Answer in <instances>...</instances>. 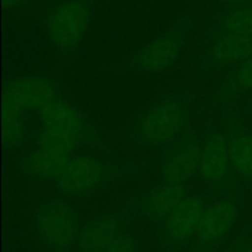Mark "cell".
<instances>
[{
	"label": "cell",
	"instance_id": "1",
	"mask_svg": "<svg viewBox=\"0 0 252 252\" xmlns=\"http://www.w3.org/2000/svg\"><path fill=\"white\" fill-rule=\"evenodd\" d=\"M39 129L37 147L27 155L26 166L34 177L51 181L80 144L84 120L78 108L57 96L37 112Z\"/></svg>",
	"mask_w": 252,
	"mask_h": 252
},
{
	"label": "cell",
	"instance_id": "2",
	"mask_svg": "<svg viewBox=\"0 0 252 252\" xmlns=\"http://www.w3.org/2000/svg\"><path fill=\"white\" fill-rule=\"evenodd\" d=\"M58 91L49 79L25 75L10 81L2 96V140L7 149L22 144L27 135V116L37 113Z\"/></svg>",
	"mask_w": 252,
	"mask_h": 252
},
{
	"label": "cell",
	"instance_id": "3",
	"mask_svg": "<svg viewBox=\"0 0 252 252\" xmlns=\"http://www.w3.org/2000/svg\"><path fill=\"white\" fill-rule=\"evenodd\" d=\"M186 122V100L177 95L165 96L137 118L132 129V139L143 147L167 144L176 139Z\"/></svg>",
	"mask_w": 252,
	"mask_h": 252
},
{
	"label": "cell",
	"instance_id": "4",
	"mask_svg": "<svg viewBox=\"0 0 252 252\" xmlns=\"http://www.w3.org/2000/svg\"><path fill=\"white\" fill-rule=\"evenodd\" d=\"M90 21L91 9L85 0H64L47 17V36L54 48L71 53L85 37Z\"/></svg>",
	"mask_w": 252,
	"mask_h": 252
},
{
	"label": "cell",
	"instance_id": "5",
	"mask_svg": "<svg viewBox=\"0 0 252 252\" xmlns=\"http://www.w3.org/2000/svg\"><path fill=\"white\" fill-rule=\"evenodd\" d=\"M34 224L42 241L58 251L71 248L80 233L75 211L63 199H51L42 204Z\"/></svg>",
	"mask_w": 252,
	"mask_h": 252
},
{
	"label": "cell",
	"instance_id": "6",
	"mask_svg": "<svg viewBox=\"0 0 252 252\" xmlns=\"http://www.w3.org/2000/svg\"><path fill=\"white\" fill-rule=\"evenodd\" d=\"M107 170L105 165L90 155L71 157L54 180L59 192L69 196H81L103 184Z\"/></svg>",
	"mask_w": 252,
	"mask_h": 252
},
{
	"label": "cell",
	"instance_id": "7",
	"mask_svg": "<svg viewBox=\"0 0 252 252\" xmlns=\"http://www.w3.org/2000/svg\"><path fill=\"white\" fill-rule=\"evenodd\" d=\"M185 43V33L176 27L145 44L137 53L133 66L143 73H161L171 68L179 59Z\"/></svg>",
	"mask_w": 252,
	"mask_h": 252
},
{
	"label": "cell",
	"instance_id": "8",
	"mask_svg": "<svg viewBox=\"0 0 252 252\" xmlns=\"http://www.w3.org/2000/svg\"><path fill=\"white\" fill-rule=\"evenodd\" d=\"M207 208L201 196H187L162 221V235L171 245H181L197 235Z\"/></svg>",
	"mask_w": 252,
	"mask_h": 252
},
{
	"label": "cell",
	"instance_id": "9",
	"mask_svg": "<svg viewBox=\"0 0 252 252\" xmlns=\"http://www.w3.org/2000/svg\"><path fill=\"white\" fill-rule=\"evenodd\" d=\"M238 220V207L233 201L221 198L207 206L197 233V244L209 249L220 243Z\"/></svg>",
	"mask_w": 252,
	"mask_h": 252
},
{
	"label": "cell",
	"instance_id": "10",
	"mask_svg": "<svg viewBox=\"0 0 252 252\" xmlns=\"http://www.w3.org/2000/svg\"><path fill=\"white\" fill-rule=\"evenodd\" d=\"M202 144L186 140L175 148L161 165V179L166 184H186L198 172Z\"/></svg>",
	"mask_w": 252,
	"mask_h": 252
},
{
	"label": "cell",
	"instance_id": "11",
	"mask_svg": "<svg viewBox=\"0 0 252 252\" xmlns=\"http://www.w3.org/2000/svg\"><path fill=\"white\" fill-rule=\"evenodd\" d=\"M233 165L229 142L220 134H213L202 144L198 174L208 184H220L230 175Z\"/></svg>",
	"mask_w": 252,
	"mask_h": 252
},
{
	"label": "cell",
	"instance_id": "12",
	"mask_svg": "<svg viewBox=\"0 0 252 252\" xmlns=\"http://www.w3.org/2000/svg\"><path fill=\"white\" fill-rule=\"evenodd\" d=\"M122 226V220L115 214L97 217L80 229L79 246L84 252H106L121 236Z\"/></svg>",
	"mask_w": 252,
	"mask_h": 252
},
{
	"label": "cell",
	"instance_id": "13",
	"mask_svg": "<svg viewBox=\"0 0 252 252\" xmlns=\"http://www.w3.org/2000/svg\"><path fill=\"white\" fill-rule=\"evenodd\" d=\"M252 56V37L220 33L208 48V61L214 68L238 66Z\"/></svg>",
	"mask_w": 252,
	"mask_h": 252
},
{
	"label": "cell",
	"instance_id": "14",
	"mask_svg": "<svg viewBox=\"0 0 252 252\" xmlns=\"http://www.w3.org/2000/svg\"><path fill=\"white\" fill-rule=\"evenodd\" d=\"M187 197L185 184H166L148 193L143 208L145 216L155 221H164Z\"/></svg>",
	"mask_w": 252,
	"mask_h": 252
},
{
	"label": "cell",
	"instance_id": "15",
	"mask_svg": "<svg viewBox=\"0 0 252 252\" xmlns=\"http://www.w3.org/2000/svg\"><path fill=\"white\" fill-rule=\"evenodd\" d=\"M220 33L252 37V4L233 6L219 21Z\"/></svg>",
	"mask_w": 252,
	"mask_h": 252
},
{
	"label": "cell",
	"instance_id": "16",
	"mask_svg": "<svg viewBox=\"0 0 252 252\" xmlns=\"http://www.w3.org/2000/svg\"><path fill=\"white\" fill-rule=\"evenodd\" d=\"M233 169L241 176L252 180V135L236 134L229 140Z\"/></svg>",
	"mask_w": 252,
	"mask_h": 252
},
{
	"label": "cell",
	"instance_id": "17",
	"mask_svg": "<svg viewBox=\"0 0 252 252\" xmlns=\"http://www.w3.org/2000/svg\"><path fill=\"white\" fill-rule=\"evenodd\" d=\"M248 91H252V56L236 66L223 86V96L229 98Z\"/></svg>",
	"mask_w": 252,
	"mask_h": 252
},
{
	"label": "cell",
	"instance_id": "18",
	"mask_svg": "<svg viewBox=\"0 0 252 252\" xmlns=\"http://www.w3.org/2000/svg\"><path fill=\"white\" fill-rule=\"evenodd\" d=\"M106 252H139V245L132 235L122 233Z\"/></svg>",
	"mask_w": 252,
	"mask_h": 252
},
{
	"label": "cell",
	"instance_id": "19",
	"mask_svg": "<svg viewBox=\"0 0 252 252\" xmlns=\"http://www.w3.org/2000/svg\"><path fill=\"white\" fill-rule=\"evenodd\" d=\"M218 1L223 2V4L229 5V6H241V5L252 4V0H218Z\"/></svg>",
	"mask_w": 252,
	"mask_h": 252
},
{
	"label": "cell",
	"instance_id": "20",
	"mask_svg": "<svg viewBox=\"0 0 252 252\" xmlns=\"http://www.w3.org/2000/svg\"><path fill=\"white\" fill-rule=\"evenodd\" d=\"M24 1L25 0H2V5H4L5 10H12L20 6Z\"/></svg>",
	"mask_w": 252,
	"mask_h": 252
},
{
	"label": "cell",
	"instance_id": "21",
	"mask_svg": "<svg viewBox=\"0 0 252 252\" xmlns=\"http://www.w3.org/2000/svg\"><path fill=\"white\" fill-rule=\"evenodd\" d=\"M239 252H252V248H244Z\"/></svg>",
	"mask_w": 252,
	"mask_h": 252
}]
</instances>
